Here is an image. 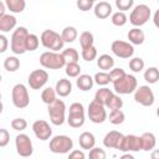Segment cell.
I'll use <instances>...</instances> for the list:
<instances>
[{
    "label": "cell",
    "instance_id": "19",
    "mask_svg": "<svg viewBox=\"0 0 159 159\" xmlns=\"http://www.w3.org/2000/svg\"><path fill=\"white\" fill-rule=\"evenodd\" d=\"M55 89H56V92L60 97H67L72 92V83L67 78H61L56 82Z\"/></svg>",
    "mask_w": 159,
    "mask_h": 159
},
{
    "label": "cell",
    "instance_id": "7",
    "mask_svg": "<svg viewBox=\"0 0 159 159\" xmlns=\"http://www.w3.org/2000/svg\"><path fill=\"white\" fill-rule=\"evenodd\" d=\"M86 117H84V107L80 102H75L70 106L68 109V117L67 123L72 128H80L84 124Z\"/></svg>",
    "mask_w": 159,
    "mask_h": 159
},
{
    "label": "cell",
    "instance_id": "38",
    "mask_svg": "<svg viewBox=\"0 0 159 159\" xmlns=\"http://www.w3.org/2000/svg\"><path fill=\"white\" fill-rule=\"evenodd\" d=\"M40 39L37 37V35L35 34H29L27 39H26V51H35L39 48L40 45Z\"/></svg>",
    "mask_w": 159,
    "mask_h": 159
},
{
    "label": "cell",
    "instance_id": "18",
    "mask_svg": "<svg viewBox=\"0 0 159 159\" xmlns=\"http://www.w3.org/2000/svg\"><path fill=\"white\" fill-rule=\"evenodd\" d=\"M93 11H94V16L97 19L104 20V19L109 17V15H112V6L107 1H99L94 5Z\"/></svg>",
    "mask_w": 159,
    "mask_h": 159
},
{
    "label": "cell",
    "instance_id": "54",
    "mask_svg": "<svg viewBox=\"0 0 159 159\" xmlns=\"http://www.w3.org/2000/svg\"><path fill=\"white\" fill-rule=\"evenodd\" d=\"M157 116H158V117H159V107H158V108H157Z\"/></svg>",
    "mask_w": 159,
    "mask_h": 159
},
{
    "label": "cell",
    "instance_id": "2",
    "mask_svg": "<svg viewBox=\"0 0 159 159\" xmlns=\"http://www.w3.org/2000/svg\"><path fill=\"white\" fill-rule=\"evenodd\" d=\"M40 40H41V43L45 48L50 50V51H56L58 52L60 50L63 48V45H65V41L62 39V36L53 31V30H45L42 31L41 36H40Z\"/></svg>",
    "mask_w": 159,
    "mask_h": 159
},
{
    "label": "cell",
    "instance_id": "9",
    "mask_svg": "<svg viewBox=\"0 0 159 159\" xmlns=\"http://www.w3.org/2000/svg\"><path fill=\"white\" fill-rule=\"evenodd\" d=\"M48 148L55 154H67L73 148V142L68 135H55L50 140Z\"/></svg>",
    "mask_w": 159,
    "mask_h": 159
},
{
    "label": "cell",
    "instance_id": "12",
    "mask_svg": "<svg viewBox=\"0 0 159 159\" xmlns=\"http://www.w3.org/2000/svg\"><path fill=\"white\" fill-rule=\"evenodd\" d=\"M134 101L143 107H150L153 106L155 98L152 88L149 86H139L134 91Z\"/></svg>",
    "mask_w": 159,
    "mask_h": 159
},
{
    "label": "cell",
    "instance_id": "14",
    "mask_svg": "<svg viewBox=\"0 0 159 159\" xmlns=\"http://www.w3.org/2000/svg\"><path fill=\"white\" fill-rule=\"evenodd\" d=\"M48 81V73L45 70H34L27 78V83L32 89L42 88Z\"/></svg>",
    "mask_w": 159,
    "mask_h": 159
},
{
    "label": "cell",
    "instance_id": "52",
    "mask_svg": "<svg viewBox=\"0 0 159 159\" xmlns=\"http://www.w3.org/2000/svg\"><path fill=\"white\" fill-rule=\"evenodd\" d=\"M150 158H152V159H159V149L153 150L152 154H150Z\"/></svg>",
    "mask_w": 159,
    "mask_h": 159
},
{
    "label": "cell",
    "instance_id": "17",
    "mask_svg": "<svg viewBox=\"0 0 159 159\" xmlns=\"http://www.w3.org/2000/svg\"><path fill=\"white\" fill-rule=\"evenodd\" d=\"M142 150V139L138 135L128 134L124 137V143L122 152H139Z\"/></svg>",
    "mask_w": 159,
    "mask_h": 159
},
{
    "label": "cell",
    "instance_id": "29",
    "mask_svg": "<svg viewBox=\"0 0 159 159\" xmlns=\"http://www.w3.org/2000/svg\"><path fill=\"white\" fill-rule=\"evenodd\" d=\"M20 67V60L16 56H9L4 60V68L7 72H15Z\"/></svg>",
    "mask_w": 159,
    "mask_h": 159
},
{
    "label": "cell",
    "instance_id": "27",
    "mask_svg": "<svg viewBox=\"0 0 159 159\" xmlns=\"http://www.w3.org/2000/svg\"><path fill=\"white\" fill-rule=\"evenodd\" d=\"M97 66L102 70V71H108V70H112L113 66H114V60L112 56L107 55V53H103L98 58H97Z\"/></svg>",
    "mask_w": 159,
    "mask_h": 159
},
{
    "label": "cell",
    "instance_id": "6",
    "mask_svg": "<svg viewBox=\"0 0 159 159\" xmlns=\"http://www.w3.org/2000/svg\"><path fill=\"white\" fill-rule=\"evenodd\" d=\"M150 15H152V12H150L149 6L145 4H139V5L134 6V9L132 10V12L129 15V22L134 27H140L148 22V20L150 19Z\"/></svg>",
    "mask_w": 159,
    "mask_h": 159
},
{
    "label": "cell",
    "instance_id": "30",
    "mask_svg": "<svg viewBox=\"0 0 159 159\" xmlns=\"http://www.w3.org/2000/svg\"><path fill=\"white\" fill-rule=\"evenodd\" d=\"M56 96H57V92H56V89L55 88H52V87H46L43 91H42V93H41V99H42V102L45 103V104H51L53 101H56Z\"/></svg>",
    "mask_w": 159,
    "mask_h": 159
},
{
    "label": "cell",
    "instance_id": "36",
    "mask_svg": "<svg viewBox=\"0 0 159 159\" xmlns=\"http://www.w3.org/2000/svg\"><path fill=\"white\" fill-rule=\"evenodd\" d=\"M111 21L114 26H124L128 21V17L127 15L124 14V11H117V12H113L112 14V17H111Z\"/></svg>",
    "mask_w": 159,
    "mask_h": 159
},
{
    "label": "cell",
    "instance_id": "15",
    "mask_svg": "<svg viewBox=\"0 0 159 159\" xmlns=\"http://www.w3.org/2000/svg\"><path fill=\"white\" fill-rule=\"evenodd\" d=\"M124 134H122L120 132L117 130H111L108 132L104 138H103V145L106 148H114L118 149L119 152H122L123 148V143H124Z\"/></svg>",
    "mask_w": 159,
    "mask_h": 159
},
{
    "label": "cell",
    "instance_id": "8",
    "mask_svg": "<svg viewBox=\"0 0 159 159\" xmlns=\"http://www.w3.org/2000/svg\"><path fill=\"white\" fill-rule=\"evenodd\" d=\"M11 101H12V104L16 108H20V109L26 108L30 104V96H29V91H27V88H26L25 84L16 83L12 87V91H11Z\"/></svg>",
    "mask_w": 159,
    "mask_h": 159
},
{
    "label": "cell",
    "instance_id": "22",
    "mask_svg": "<svg viewBox=\"0 0 159 159\" xmlns=\"http://www.w3.org/2000/svg\"><path fill=\"white\" fill-rule=\"evenodd\" d=\"M127 37L132 45H142L145 40V35H144L143 30H140L139 27L130 29L127 34Z\"/></svg>",
    "mask_w": 159,
    "mask_h": 159
},
{
    "label": "cell",
    "instance_id": "50",
    "mask_svg": "<svg viewBox=\"0 0 159 159\" xmlns=\"http://www.w3.org/2000/svg\"><path fill=\"white\" fill-rule=\"evenodd\" d=\"M153 22H154V26L157 27V29H159V9L154 12V15H153Z\"/></svg>",
    "mask_w": 159,
    "mask_h": 159
},
{
    "label": "cell",
    "instance_id": "37",
    "mask_svg": "<svg viewBox=\"0 0 159 159\" xmlns=\"http://www.w3.org/2000/svg\"><path fill=\"white\" fill-rule=\"evenodd\" d=\"M61 53H62L63 58L66 60V63H71V62H78L80 55H78V52H77V50H76V48L70 47V48L63 50Z\"/></svg>",
    "mask_w": 159,
    "mask_h": 159
},
{
    "label": "cell",
    "instance_id": "33",
    "mask_svg": "<svg viewBox=\"0 0 159 159\" xmlns=\"http://www.w3.org/2000/svg\"><path fill=\"white\" fill-rule=\"evenodd\" d=\"M108 119L112 124L118 125V124H122L125 120V114L120 109H114V111H111V113L108 116Z\"/></svg>",
    "mask_w": 159,
    "mask_h": 159
},
{
    "label": "cell",
    "instance_id": "24",
    "mask_svg": "<svg viewBox=\"0 0 159 159\" xmlns=\"http://www.w3.org/2000/svg\"><path fill=\"white\" fill-rule=\"evenodd\" d=\"M76 84L81 91L86 92V91L92 89V87L94 84V78L91 77L89 75H80L76 80Z\"/></svg>",
    "mask_w": 159,
    "mask_h": 159
},
{
    "label": "cell",
    "instance_id": "51",
    "mask_svg": "<svg viewBox=\"0 0 159 159\" xmlns=\"http://www.w3.org/2000/svg\"><path fill=\"white\" fill-rule=\"evenodd\" d=\"M5 9H7V7H6V5H5V1L0 2V17L5 15Z\"/></svg>",
    "mask_w": 159,
    "mask_h": 159
},
{
    "label": "cell",
    "instance_id": "32",
    "mask_svg": "<svg viewBox=\"0 0 159 159\" xmlns=\"http://www.w3.org/2000/svg\"><path fill=\"white\" fill-rule=\"evenodd\" d=\"M65 72L70 78H77L81 75V66L78 65V62H71V63H66L65 66Z\"/></svg>",
    "mask_w": 159,
    "mask_h": 159
},
{
    "label": "cell",
    "instance_id": "13",
    "mask_svg": "<svg viewBox=\"0 0 159 159\" xmlns=\"http://www.w3.org/2000/svg\"><path fill=\"white\" fill-rule=\"evenodd\" d=\"M111 50L113 55L119 58H130L134 53V47L130 42H125L122 40H114L111 45Z\"/></svg>",
    "mask_w": 159,
    "mask_h": 159
},
{
    "label": "cell",
    "instance_id": "4",
    "mask_svg": "<svg viewBox=\"0 0 159 159\" xmlns=\"http://www.w3.org/2000/svg\"><path fill=\"white\" fill-rule=\"evenodd\" d=\"M48 109V116L50 120L53 125H62L66 120V104L62 99L53 101L51 104L47 107Z\"/></svg>",
    "mask_w": 159,
    "mask_h": 159
},
{
    "label": "cell",
    "instance_id": "48",
    "mask_svg": "<svg viewBox=\"0 0 159 159\" xmlns=\"http://www.w3.org/2000/svg\"><path fill=\"white\" fill-rule=\"evenodd\" d=\"M7 46H9V41H7V37L1 34L0 35V52L4 53L6 50H7Z\"/></svg>",
    "mask_w": 159,
    "mask_h": 159
},
{
    "label": "cell",
    "instance_id": "10",
    "mask_svg": "<svg viewBox=\"0 0 159 159\" xmlns=\"http://www.w3.org/2000/svg\"><path fill=\"white\" fill-rule=\"evenodd\" d=\"M87 114H88V118L92 123H96V124H99V123H103L108 116H107V111H106V106L96 102L94 99L88 104V109H87Z\"/></svg>",
    "mask_w": 159,
    "mask_h": 159
},
{
    "label": "cell",
    "instance_id": "49",
    "mask_svg": "<svg viewBox=\"0 0 159 159\" xmlns=\"http://www.w3.org/2000/svg\"><path fill=\"white\" fill-rule=\"evenodd\" d=\"M68 158L70 159H84L86 158V154L82 150H72L68 154Z\"/></svg>",
    "mask_w": 159,
    "mask_h": 159
},
{
    "label": "cell",
    "instance_id": "46",
    "mask_svg": "<svg viewBox=\"0 0 159 159\" xmlns=\"http://www.w3.org/2000/svg\"><path fill=\"white\" fill-rule=\"evenodd\" d=\"M93 4H94L93 0H77L76 1V5H77V7L81 11H88V10H91L92 7H94Z\"/></svg>",
    "mask_w": 159,
    "mask_h": 159
},
{
    "label": "cell",
    "instance_id": "56",
    "mask_svg": "<svg viewBox=\"0 0 159 159\" xmlns=\"http://www.w3.org/2000/svg\"><path fill=\"white\" fill-rule=\"evenodd\" d=\"M158 2H159V0H158Z\"/></svg>",
    "mask_w": 159,
    "mask_h": 159
},
{
    "label": "cell",
    "instance_id": "40",
    "mask_svg": "<svg viewBox=\"0 0 159 159\" xmlns=\"http://www.w3.org/2000/svg\"><path fill=\"white\" fill-rule=\"evenodd\" d=\"M94 83H97L98 86H107L109 82H111V77H109V73L106 72V71H101V72H97L94 75Z\"/></svg>",
    "mask_w": 159,
    "mask_h": 159
},
{
    "label": "cell",
    "instance_id": "45",
    "mask_svg": "<svg viewBox=\"0 0 159 159\" xmlns=\"http://www.w3.org/2000/svg\"><path fill=\"white\" fill-rule=\"evenodd\" d=\"M124 75H125V72H124V70H123V68H120V67H116V68H112V70L109 71L111 82L113 83L114 81H117V80H119V78H122Z\"/></svg>",
    "mask_w": 159,
    "mask_h": 159
},
{
    "label": "cell",
    "instance_id": "44",
    "mask_svg": "<svg viewBox=\"0 0 159 159\" xmlns=\"http://www.w3.org/2000/svg\"><path fill=\"white\" fill-rule=\"evenodd\" d=\"M134 5V0H116V6L119 11L130 10Z\"/></svg>",
    "mask_w": 159,
    "mask_h": 159
},
{
    "label": "cell",
    "instance_id": "3",
    "mask_svg": "<svg viewBox=\"0 0 159 159\" xmlns=\"http://www.w3.org/2000/svg\"><path fill=\"white\" fill-rule=\"evenodd\" d=\"M40 65L47 70H60L66 66V60L60 52L46 51L40 56Z\"/></svg>",
    "mask_w": 159,
    "mask_h": 159
},
{
    "label": "cell",
    "instance_id": "31",
    "mask_svg": "<svg viewBox=\"0 0 159 159\" xmlns=\"http://www.w3.org/2000/svg\"><path fill=\"white\" fill-rule=\"evenodd\" d=\"M144 80L149 84L157 83L159 81V68L158 67H149V68H147L145 72H144Z\"/></svg>",
    "mask_w": 159,
    "mask_h": 159
},
{
    "label": "cell",
    "instance_id": "28",
    "mask_svg": "<svg viewBox=\"0 0 159 159\" xmlns=\"http://www.w3.org/2000/svg\"><path fill=\"white\" fill-rule=\"evenodd\" d=\"M61 36H62V39H63L65 42L71 43V42H73V41L77 39L78 32H77V29H76V27H73V26H66V27L62 30Z\"/></svg>",
    "mask_w": 159,
    "mask_h": 159
},
{
    "label": "cell",
    "instance_id": "43",
    "mask_svg": "<svg viewBox=\"0 0 159 159\" xmlns=\"http://www.w3.org/2000/svg\"><path fill=\"white\" fill-rule=\"evenodd\" d=\"M88 157H89L91 159H106L107 154H106V152H104L102 148H99V147H93L92 149H89Z\"/></svg>",
    "mask_w": 159,
    "mask_h": 159
},
{
    "label": "cell",
    "instance_id": "11",
    "mask_svg": "<svg viewBox=\"0 0 159 159\" xmlns=\"http://www.w3.org/2000/svg\"><path fill=\"white\" fill-rule=\"evenodd\" d=\"M15 147H16L17 154L22 158L31 157L32 153H34L32 142H31V139L27 134H24V133L17 134L16 138H15Z\"/></svg>",
    "mask_w": 159,
    "mask_h": 159
},
{
    "label": "cell",
    "instance_id": "42",
    "mask_svg": "<svg viewBox=\"0 0 159 159\" xmlns=\"http://www.w3.org/2000/svg\"><path fill=\"white\" fill-rule=\"evenodd\" d=\"M11 128L17 132H22L27 128V122L24 118H15L11 120Z\"/></svg>",
    "mask_w": 159,
    "mask_h": 159
},
{
    "label": "cell",
    "instance_id": "47",
    "mask_svg": "<svg viewBox=\"0 0 159 159\" xmlns=\"http://www.w3.org/2000/svg\"><path fill=\"white\" fill-rule=\"evenodd\" d=\"M9 142H10V133L5 128H1L0 129V147L1 148L6 147Z\"/></svg>",
    "mask_w": 159,
    "mask_h": 159
},
{
    "label": "cell",
    "instance_id": "16",
    "mask_svg": "<svg viewBox=\"0 0 159 159\" xmlns=\"http://www.w3.org/2000/svg\"><path fill=\"white\" fill-rule=\"evenodd\" d=\"M32 130H34V134L36 135V138L40 140H47L52 135V129H51L50 124L43 119L35 120L32 123Z\"/></svg>",
    "mask_w": 159,
    "mask_h": 159
},
{
    "label": "cell",
    "instance_id": "41",
    "mask_svg": "<svg viewBox=\"0 0 159 159\" xmlns=\"http://www.w3.org/2000/svg\"><path fill=\"white\" fill-rule=\"evenodd\" d=\"M144 66H145V63H144L143 58H140V57H133V58L129 60V68L133 72H140V71H143L144 70Z\"/></svg>",
    "mask_w": 159,
    "mask_h": 159
},
{
    "label": "cell",
    "instance_id": "25",
    "mask_svg": "<svg viewBox=\"0 0 159 159\" xmlns=\"http://www.w3.org/2000/svg\"><path fill=\"white\" fill-rule=\"evenodd\" d=\"M112 94H113L112 89H109V88H107V87L103 86L102 88L97 89V92L94 93V101L98 102V103H101V104H103V106H106Z\"/></svg>",
    "mask_w": 159,
    "mask_h": 159
},
{
    "label": "cell",
    "instance_id": "34",
    "mask_svg": "<svg viewBox=\"0 0 159 159\" xmlns=\"http://www.w3.org/2000/svg\"><path fill=\"white\" fill-rule=\"evenodd\" d=\"M106 107H107L108 109H111V111H114V109H122V107H123V99L119 97L118 93H117V94L113 93V94L111 96V98L108 99Z\"/></svg>",
    "mask_w": 159,
    "mask_h": 159
},
{
    "label": "cell",
    "instance_id": "20",
    "mask_svg": "<svg viewBox=\"0 0 159 159\" xmlns=\"http://www.w3.org/2000/svg\"><path fill=\"white\" fill-rule=\"evenodd\" d=\"M142 139V150L144 152H150L155 148L157 144V138L152 132H144L140 135Z\"/></svg>",
    "mask_w": 159,
    "mask_h": 159
},
{
    "label": "cell",
    "instance_id": "53",
    "mask_svg": "<svg viewBox=\"0 0 159 159\" xmlns=\"http://www.w3.org/2000/svg\"><path fill=\"white\" fill-rule=\"evenodd\" d=\"M120 158H122V159H127V158H128V159H133V155H132L129 152H127V153H125V154H123Z\"/></svg>",
    "mask_w": 159,
    "mask_h": 159
},
{
    "label": "cell",
    "instance_id": "1",
    "mask_svg": "<svg viewBox=\"0 0 159 159\" xmlns=\"http://www.w3.org/2000/svg\"><path fill=\"white\" fill-rule=\"evenodd\" d=\"M29 34V30L24 26H19L14 30L11 35L10 48L15 55H22L26 52V39Z\"/></svg>",
    "mask_w": 159,
    "mask_h": 159
},
{
    "label": "cell",
    "instance_id": "5",
    "mask_svg": "<svg viewBox=\"0 0 159 159\" xmlns=\"http://www.w3.org/2000/svg\"><path fill=\"white\" fill-rule=\"evenodd\" d=\"M138 87L137 78L133 75L125 73L122 78L113 82V89L118 94H130L133 93Z\"/></svg>",
    "mask_w": 159,
    "mask_h": 159
},
{
    "label": "cell",
    "instance_id": "39",
    "mask_svg": "<svg viewBox=\"0 0 159 159\" xmlns=\"http://www.w3.org/2000/svg\"><path fill=\"white\" fill-rule=\"evenodd\" d=\"M81 56H82V58L84 61L91 62V61H93V60L97 58V48L94 47V45L91 46V47H87V48H82Z\"/></svg>",
    "mask_w": 159,
    "mask_h": 159
},
{
    "label": "cell",
    "instance_id": "26",
    "mask_svg": "<svg viewBox=\"0 0 159 159\" xmlns=\"http://www.w3.org/2000/svg\"><path fill=\"white\" fill-rule=\"evenodd\" d=\"M7 10H10L14 14H20L25 10L26 7V1L25 0H4Z\"/></svg>",
    "mask_w": 159,
    "mask_h": 159
},
{
    "label": "cell",
    "instance_id": "55",
    "mask_svg": "<svg viewBox=\"0 0 159 159\" xmlns=\"http://www.w3.org/2000/svg\"><path fill=\"white\" fill-rule=\"evenodd\" d=\"M93 1H97V0H93Z\"/></svg>",
    "mask_w": 159,
    "mask_h": 159
},
{
    "label": "cell",
    "instance_id": "35",
    "mask_svg": "<svg viewBox=\"0 0 159 159\" xmlns=\"http://www.w3.org/2000/svg\"><path fill=\"white\" fill-rule=\"evenodd\" d=\"M93 42H94V36H93L92 32L83 31L80 35V43H81V47L82 48H87V47L93 46Z\"/></svg>",
    "mask_w": 159,
    "mask_h": 159
},
{
    "label": "cell",
    "instance_id": "23",
    "mask_svg": "<svg viewBox=\"0 0 159 159\" xmlns=\"http://www.w3.org/2000/svg\"><path fill=\"white\" fill-rule=\"evenodd\" d=\"M16 26V17L10 14H5L0 17V31L1 32H9L10 30L15 29Z\"/></svg>",
    "mask_w": 159,
    "mask_h": 159
},
{
    "label": "cell",
    "instance_id": "21",
    "mask_svg": "<svg viewBox=\"0 0 159 159\" xmlns=\"http://www.w3.org/2000/svg\"><path fill=\"white\" fill-rule=\"evenodd\" d=\"M78 143H80V147L82 149H86V150H89L94 147L96 144V138L93 135V133L91 132H83L80 134V138H78Z\"/></svg>",
    "mask_w": 159,
    "mask_h": 159
}]
</instances>
